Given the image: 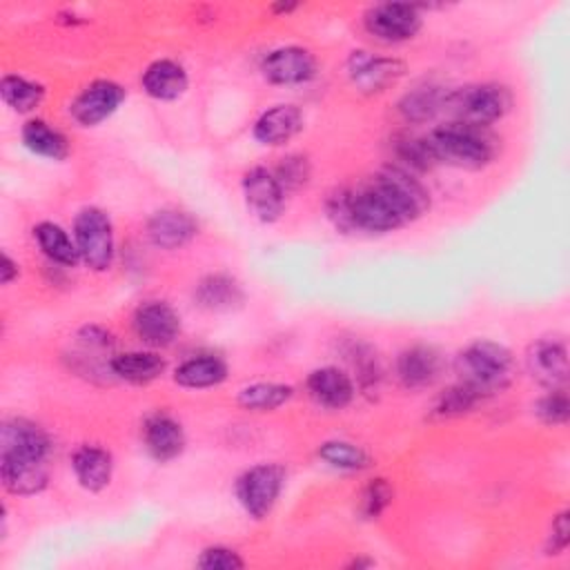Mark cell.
I'll return each mask as SVG.
<instances>
[{
    "label": "cell",
    "mask_w": 570,
    "mask_h": 570,
    "mask_svg": "<svg viewBox=\"0 0 570 570\" xmlns=\"http://www.w3.org/2000/svg\"><path fill=\"white\" fill-rule=\"evenodd\" d=\"M512 352L488 338L465 345L454 358V372L461 383L479 392L483 399L501 392L512 379Z\"/></svg>",
    "instance_id": "6da1fadb"
},
{
    "label": "cell",
    "mask_w": 570,
    "mask_h": 570,
    "mask_svg": "<svg viewBox=\"0 0 570 570\" xmlns=\"http://www.w3.org/2000/svg\"><path fill=\"white\" fill-rule=\"evenodd\" d=\"M425 142L434 156V163H445L461 169H481L494 156V147L481 127L452 120L432 129Z\"/></svg>",
    "instance_id": "7a4b0ae2"
},
{
    "label": "cell",
    "mask_w": 570,
    "mask_h": 570,
    "mask_svg": "<svg viewBox=\"0 0 570 570\" xmlns=\"http://www.w3.org/2000/svg\"><path fill=\"white\" fill-rule=\"evenodd\" d=\"M510 94L499 85H468L452 94H445L443 111L452 116V122L470 127H488L505 116L510 109Z\"/></svg>",
    "instance_id": "3957f363"
},
{
    "label": "cell",
    "mask_w": 570,
    "mask_h": 570,
    "mask_svg": "<svg viewBox=\"0 0 570 570\" xmlns=\"http://www.w3.org/2000/svg\"><path fill=\"white\" fill-rule=\"evenodd\" d=\"M73 240L80 261L94 269L105 272L114 263V227L109 216L98 207H85L73 220Z\"/></svg>",
    "instance_id": "277c9868"
},
{
    "label": "cell",
    "mask_w": 570,
    "mask_h": 570,
    "mask_svg": "<svg viewBox=\"0 0 570 570\" xmlns=\"http://www.w3.org/2000/svg\"><path fill=\"white\" fill-rule=\"evenodd\" d=\"M285 483V470L278 463H258L245 470L236 481V499L252 519L272 512Z\"/></svg>",
    "instance_id": "5b68a950"
},
{
    "label": "cell",
    "mask_w": 570,
    "mask_h": 570,
    "mask_svg": "<svg viewBox=\"0 0 570 570\" xmlns=\"http://www.w3.org/2000/svg\"><path fill=\"white\" fill-rule=\"evenodd\" d=\"M363 24L381 42H405L419 33L421 13L416 4L383 2L367 9Z\"/></svg>",
    "instance_id": "8992f818"
},
{
    "label": "cell",
    "mask_w": 570,
    "mask_h": 570,
    "mask_svg": "<svg viewBox=\"0 0 570 570\" xmlns=\"http://www.w3.org/2000/svg\"><path fill=\"white\" fill-rule=\"evenodd\" d=\"M383 194L392 200L405 223L423 216L430 207L428 189L403 167H383L372 178Z\"/></svg>",
    "instance_id": "52a82bcc"
},
{
    "label": "cell",
    "mask_w": 570,
    "mask_h": 570,
    "mask_svg": "<svg viewBox=\"0 0 570 570\" xmlns=\"http://www.w3.org/2000/svg\"><path fill=\"white\" fill-rule=\"evenodd\" d=\"M403 73L405 65L399 58H383L370 51H352L347 58V76L363 94H381L396 85Z\"/></svg>",
    "instance_id": "ba28073f"
},
{
    "label": "cell",
    "mask_w": 570,
    "mask_h": 570,
    "mask_svg": "<svg viewBox=\"0 0 570 570\" xmlns=\"http://www.w3.org/2000/svg\"><path fill=\"white\" fill-rule=\"evenodd\" d=\"M525 367L530 376L548 387H566L568 381V347L563 338H537L525 352Z\"/></svg>",
    "instance_id": "9c48e42d"
},
{
    "label": "cell",
    "mask_w": 570,
    "mask_h": 570,
    "mask_svg": "<svg viewBox=\"0 0 570 570\" xmlns=\"http://www.w3.org/2000/svg\"><path fill=\"white\" fill-rule=\"evenodd\" d=\"M125 100V89L114 80L89 82L71 102L69 114L82 127H94L107 120Z\"/></svg>",
    "instance_id": "30bf717a"
},
{
    "label": "cell",
    "mask_w": 570,
    "mask_h": 570,
    "mask_svg": "<svg viewBox=\"0 0 570 570\" xmlns=\"http://www.w3.org/2000/svg\"><path fill=\"white\" fill-rule=\"evenodd\" d=\"M243 196L249 212L263 223H274L283 214L285 191L274 171L265 167H252L243 176Z\"/></svg>",
    "instance_id": "8fae6325"
},
{
    "label": "cell",
    "mask_w": 570,
    "mask_h": 570,
    "mask_svg": "<svg viewBox=\"0 0 570 570\" xmlns=\"http://www.w3.org/2000/svg\"><path fill=\"white\" fill-rule=\"evenodd\" d=\"M131 325L136 336L151 347L171 345L180 332V318L174 312V307L165 301L140 303L134 312Z\"/></svg>",
    "instance_id": "7c38bea8"
},
{
    "label": "cell",
    "mask_w": 570,
    "mask_h": 570,
    "mask_svg": "<svg viewBox=\"0 0 570 570\" xmlns=\"http://www.w3.org/2000/svg\"><path fill=\"white\" fill-rule=\"evenodd\" d=\"M263 76L274 85H303L316 73V58L303 47H278L261 65Z\"/></svg>",
    "instance_id": "4fadbf2b"
},
{
    "label": "cell",
    "mask_w": 570,
    "mask_h": 570,
    "mask_svg": "<svg viewBox=\"0 0 570 570\" xmlns=\"http://www.w3.org/2000/svg\"><path fill=\"white\" fill-rule=\"evenodd\" d=\"M51 452V441L47 432L33 421L13 416L2 423L0 434V454H13L24 459L47 461Z\"/></svg>",
    "instance_id": "5bb4252c"
},
{
    "label": "cell",
    "mask_w": 570,
    "mask_h": 570,
    "mask_svg": "<svg viewBox=\"0 0 570 570\" xmlns=\"http://www.w3.org/2000/svg\"><path fill=\"white\" fill-rule=\"evenodd\" d=\"M443 361L436 347L416 343L405 347L396 358V376L403 387L407 390H423L430 387L441 374Z\"/></svg>",
    "instance_id": "9a60e30c"
},
{
    "label": "cell",
    "mask_w": 570,
    "mask_h": 570,
    "mask_svg": "<svg viewBox=\"0 0 570 570\" xmlns=\"http://www.w3.org/2000/svg\"><path fill=\"white\" fill-rule=\"evenodd\" d=\"M309 399L327 410H343L354 399V381L343 370L327 365L309 372L305 381Z\"/></svg>",
    "instance_id": "2e32d148"
},
{
    "label": "cell",
    "mask_w": 570,
    "mask_h": 570,
    "mask_svg": "<svg viewBox=\"0 0 570 570\" xmlns=\"http://www.w3.org/2000/svg\"><path fill=\"white\" fill-rule=\"evenodd\" d=\"M0 474H2V485L11 494H20V497L38 494L49 483V465L47 461H38V459L0 454Z\"/></svg>",
    "instance_id": "e0dca14e"
},
{
    "label": "cell",
    "mask_w": 570,
    "mask_h": 570,
    "mask_svg": "<svg viewBox=\"0 0 570 570\" xmlns=\"http://www.w3.org/2000/svg\"><path fill=\"white\" fill-rule=\"evenodd\" d=\"M142 443L156 461L160 463L174 461L185 450L183 425L174 416L165 412H156L142 425Z\"/></svg>",
    "instance_id": "ac0fdd59"
},
{
    "label": "cell",
    "mask_w": 570,
    "mask_h": 570,
    "mask_svg": "<svg viewBox=\"0 0 570 570\" xmlns=\"http://www.w3.org/2000/svg\"><path fill=\"white\" fill-rule=\"evenodd\" d=\"M303 129V114L296 105H274L254 122V138L261 145L278 147L289 142Z\"/></svg>",
    "instance_id": "d6986e66"
},
{
    "label": "cell",
    "mask_w": 570,
    "mask_h": 570,
    "mask_svg": "<svg viewBox=\"0 0 570 570\" xmlns=\"http://www.w3.org/2000/svg\"><path fill=\"white\" fill-rule=\"evenodd\" d=\"M196 220L180 209H160L147 220V238L160 249H178L196 236Z\"/></svg>",
    "instance_id": "ffe728a7"
},
{
    "label": "cell",
    "mask_w": 570,
    "mask_h": 570,
    "mask_svg": "<svg viewBox=\"0 0 570 570\" xmlns=\"http://www.w3.org/2000/svg\"><path fill=\"white\" fill-rule=\"evenodd\" d=\"M71 470L85 490L100 492L111 481L114 459L100 445H80L71 454Z\"/></svg>",
    "instance_id": "44dd1931"
},
{
    "label": "cell",
    "mask_w": 570,
    "mask_h": 570,
    "mask_svg": "<svg viewBox=\"0 0 570 570\" xmlns=\"http://www.w3.org/2000/svg\"><path fill=\"white\" fill-rule=\"evenodd\" d=\"M142 89L147 96H151L154 100H176L187 91L189 78L187 71L174 62V60H154L145 73H142Z\"/></svg>",
    "instance_id": "7402d4cb"
},
{
    "label": "cell",
    "mask_w": 570,
    "mask_h": 570,
    "mask_svg": "<svg viewBox=\"0 0 570 570\" xmlns=\"http://www.w3.org/2000/svg\"><path fill=\"white\" fill-rule=\"evenodd\" d=\"M194 298L207 312H232L243 305L245 294L236 278L227 274H209L196 285Z\"/></svg>",
    "instance_id": "603a6c76"
},
{
    "label": "cell",
    "mask_w": 570,
    "mask_h": 570,
    "mask_svg": "<svg viewBox=\"0 0 570 570\" xmlns=\"http://www.w3.org/2000/svg\"><path fill=\"white\" fill-rule=\"evenodd\" d=\"M225 379H227L225 361L212 354L187 358L174 370V381L191 390L214 387V385H220Z\"/></svg>",
    "instance_id": "cb8c5ba5"
},
{
    "label": "cell",
    "mask_w": 570,
    "mask_h": 570,
    "mask_svg": "<svg viewBox=\"0 0 570 570\" xmlns=\"http://www.w3.org/2000/svg\"><path fill=\"white\" fill-rule=\"evenodd\" d=\"M109 372L129 383H149L165 372V361L156 352H125L111 356Z\"/></svg>",
    "instance_id": "d4e9b609"
},
{
    "label": "cell",
    "mask_w": 570,
    "mask_h": 570,
    "mask_svg": "<svg viewBox=\"0 0 570 570\" xmlns=\"http://www.w3.org/2000/svg\"><path fill=\"white\" fill-rule=\"evenodd\" d=\"M22 142L29 151L45 156L49 160H65L69 154L67 138L56 127H51L40 118H31L24 122Z\"/></svg>",
    "instance_id": "484cf974"
},
{
    "label": "cell",
    "mask_w": 570,
    "mask_h": 570,
    "mask_svg": "<svg viewBox=\"0 0 570 570\" xmlns=\"http://www.w3.org/2000/svg\"><path fill=\"white\" fill-rule=\"evenodd\" d=\"M33 238L36 243L40 245L42 254L58 263V265H65V267H73L78 261H80V254H78V247H76V240L69 238V234L56 225V223H38L33 227Z\"/></svg>",
    "instance_id": "4316f807"
},
{
    "label": "cell",
    "mask_w": 570,
    "mask_h": 570,
    "mask_svg": "<svg viewBox=\"0 0 570 570\" xmlns=\"http://www.w3.org/2000/svg\"><path fill=\"white\" fill-rule=\"evenodd\" d=\"M443 100H445V94L439 87H432V85L416 87L399 100V114L407 122H428L439 111H443Z\"/></svg>",
    "instance_id": "83f0119b"
},
{
    "label": "cell",
    "mask_w": 570,
    "mask_h": 570,
    "mask_svg": "<svg viewBox=\"0 0 570 570\" xmlns=\"http://www.w3.org/2000/svg\"><path fill=\"white\" fill-rule=\"evenodd\" d=\"M0 96H2L4 105H9L13 111L29 114L36 107H40V102L45 98V87L33 80H27L22 76L7 73L0 80Z\"/></svg>",
    "instance_id": "f1b7e54d"
},
{
    "label": "cell",
    "mask_w": 570,
    "mask_h": 570,
    "mask_svg": "<svg viewBox=\"0 0 570 570\" xmlns=\"http://www.w3.org/2000/svg\"><path fill=\"white\" fill-rule=\"evenodd\" d=\"M294 390L285 383H252L238 392V403L252 412H272L292 399Z\"/></svg>",
    "instance_id": "f546056e"
},
{
    "label": "cell",
    "mask_w": 570,
    "mask_h": 570,
    "mask_svg": "<svg viewBox=\"0 0 570 570\" xmlns=\"http://www.w3.org/2000/svg\"><path fill=\"white\" fill-rule=\"evenodd\" d=\"M318 456L330 468L345 470V472H358V470L370 465V454L361 445L350 443V441H341V439L321 443Z\"/></svg>",
    "instance_id": "4dcf8cb0"
},
{
    "label": "cell",
    "mask_w": 570,
    "mask_h": 570,
    "mask_svg": "<svg viewBox=\"0 0 570 570\" xmlns=\"http://www.w3.org/2000/svg\"><path fill=\"white\" fill-rule=\"evenodd\" d=\"M481 401H483V396L479 392H474L465 383L456 381L454 385H450L445 392H441L436 396V401L432 405V414L441 416V419L461 416V414L470 412L474 405H479Z\"/></svg>",
    "instance_id": "1f68e13d"
},
{
    "label": "cell",
    "mask_w": 570,
    "mask_h": 570,
    "mask_svg": "<svg viewBox=\"0 0 570 570\" xmlns=\"http://www.w3.org/2000/svg\"><path fill=\"white\" fill-rule=\"evenodd\" d=\"M394 490L387 483V479H372L358 497V514L363 519H376L383 514V510L392 503Z\"/></svg>",
    "instance_id": "d6a6232c"
},
{
    "label": "cell",
    "mask_w": 570,
    "mask_h": 570,
    "mask_svg": "<svg viewBox=\"0 0 570 570\" xmlns=\"http://www.w3.org/2000/svg\"><path fill=\"white\" fill-rule=\"evenodd\" d=\"M568 394L566 387L550 390L546 396H541L534 405V414L546 423V425H563L568 421Z\"/></svg>",
    "instance_id": "836d02e7"
},
{
    "label": "cell",
    "mask_w": 570,
    "mask_h": 570,
    "mask_svg": "<svg viewBox=\"0 0 570 570\" xmlns=\"http://www.w3.org/2000/svg\"><path fill=\"white\" fill-rule=\"evenodd\" d=\"M274 176L281 183L283 191L287 194V191H294V189H298V187H303L307 183L309 165H307V160L303 156L294 154V156L283 158V163L274 169Z\"/></svg>",
    "instance_id": "e575fe53"
},
{
    "label": "cell",
    "mask_w": 570,
    "mask_h": 570,
    "mask_svg": "<svg viewBox=\"0 0 570 570\" xmlns=\"http://www.w3.org/2000/svg\"><path fill=\"white\" fill-rule=\"evenodd\" d=\"M196 566L203 570H240L245 561L232 548L212 546L200 552V557L196 559Z\"/></svg>",
    "instance_id": "d590c367"
},
{
    "label": "cell",
    "mask_w": 570,
    "mask_h": 570,
    "mask_svg": "<svg viewBox=\"0 0 570 570\" xmlns=\"http://www.w3.org/2000/svg\"><path fill=\"white\" fill-rule=\"evenodd\" d=\"M399 156L412 169H430L434 165V156L425 142V138H403L399 142Z\"/></svg>",
    "instance_id": "8d00e7d4"
},
{
    "label": "cell",
    "mask_w": 570,
    "mask_h": 570,
    "mask_svg": "<svg viewBox=\"0 0 570 570\" xmlns=\"http://www.w3.org/2000/svg\"><path fill=\"white\" fill-rule=\"evenodd\" d=\"M570 541V523H568V512H561L552 521V530L546 543V554H561Z\"/></svg>",
    "instance_id": "74e56055"
},
{
    "label": "cell",
    "mask_w": 570,
    "mask_h": 570,
    "mask_svg": "<svg viewBox=\"0 0 570 570\" xmlns=\"http://www.w3.org/2000/svg\"><path fill=\"white\" fill-rule=\"evenodd\" d=\"M16 276H18V263L9 254H2V267H0L2 285H9Z\"/></svg>",
    "instance_id": "f35d334b"
}]
</instances>
